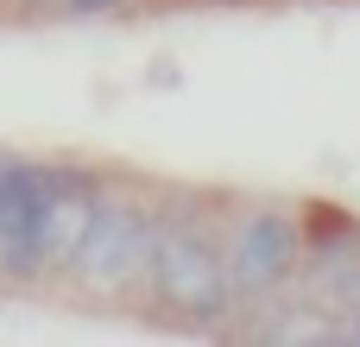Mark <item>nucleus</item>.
<instances>
[{
	"instance_id": "nucleus-4",
	"label": "nucleus",
	"mask_w": 360,
	"mask_h": 347,
	"mask_svg": "<svg viewBox=\"0 0 360 347\" xmlns=\"http://www.w3.org/2000/svg\"><path fill=\"white\" fill-rule=\"evenodd\" d=\"M221 259H228L234 303H259V297H272V291H285L297 278V266H304V228L285 209H247L228 228Z\"/></svg>"
},
{
	"instance_id": "nucleus-3",
	"label": "nucleus",
	"mask_w": 360,
	"mask_h": 347,
	"mask_svg": "<svg viewBox=\"0 0 360 347\" xmlns=\"http://www.w3.org/2000/svg\"><path fill=\"white\" fill-rule=\"evenodd\" d=\"M152 228H158V209L146 202H127V196H95V215L70 253V272L82 291L95 297H114L127 284L146 278V253H152Z\"/></svg>"
},
{
	"instance_id": "nucleus-2",
	"label": "nucleus",
	"mask_w": 360,
	"mask_h": 347,
	"mask_svg": "<svg viewBox=\"0 0 360 347\" xmlns=\"http://www.w3.org/2000/svg\"><path fill=\"white\" fill-rule=\"evenodd\" d=\"M146 284L158 291L165 310L190 316V322H221L234 310V284H228L221 240H209L196 221H177V215H158V228H152Z\"/></svg>"
},
{
	"instance_id": "nucleus-1",
	"label": "nucleus",
	"mask_w": 360,
	"mask_h": 347,
	"mask_svg": "<svg viewBox=\"0 0 360 347\" xmlns=\"http://www.w3.org/2000/svg\"><path fill=\"white\" fill-rule=\"evenodd\" d=\"M101 183L70 164H32L0 152V266L19 278L70 272V253L95 215Z\"/></svg>"
},
{
	"instance_id": "nucleus-5",
	"label": "nucleus",
	"mask_w": 360,
	"mask_h": 347,
	"mask_svg": "<svg viewBox=\"0 0 360 347\" xmlns=\"http://www.w3.org/2000/svg\"><path fill=\"white\" fill-rule=\"evenodd\" d=\"M70 6H76V13H114L120 0H70Z\"/></svg>"
}]
</instances>
